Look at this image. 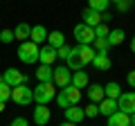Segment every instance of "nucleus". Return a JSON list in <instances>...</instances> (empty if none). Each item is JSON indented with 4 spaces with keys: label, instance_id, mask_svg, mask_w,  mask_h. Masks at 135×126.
<instances>
[{
    "label": "nucleus",
    "instance_id": "f257e3e1",
    "mask_svg": "<svg viewBox=\"0 0 135 126\" xmlns=\"http://www.w3.org/2000/svg\"><path fill=\"white\" fill-rule=\"evenodd\" d=\"M32 92H34L36 106H47V104L56 97V86H54L52 81L50 83H38L36 88H32Z\"/></svg>",
    "mask_w": 135,
    "mask_h": 126
},
{
    "label": "nucleus",
    "instance_id": "f03ea898",
    "mask_svg": "<svg viewBox=\"0 0 135 126\" xmlns=\"http://www.w3.org/2000/svg\"><path fill=\"white\" fill-rule=\"evenodd\" d=\"M79 99H81V90H79V88H74L72 83H70V86L61 88L56 101H59V106H61V108H70V106H77Z\"/></svg>",
    "mask_w": 135,
    "mask_h": 126
},
{
    "label": "nucleus",
    "instance_id": "7ed1b4c3",
    "mask_svg": "<svg viewBox=\"0 0 135 126\" xmlns=\"http://www.w3.org/2000/svg\"><path fill=\"white\" fill-rule=\"evenodd\" d=\"M38 45L36 43H32V41H23V43L18 45V59L23 63H29V65H32V63H38Z\"/></svg>",
    "mask_w": 135,
    "mask_h": 126
},
{
    "label": "nucleus",
    "instance_id": "20e7f679",
    "mask_svg": "<svg viewBox=\"0 0 135 126\" xmlns=\"http://www.w3.org/2000/svg\"><path fill=\"white\" fill-rule=\"evenodd\" d=\"M11 99H14L16 106H27V104L34 101V92L32 88H27V83H23V86L11 88Z\"/></svg>",
    "mask_w": 135,
    "mask_h": 126
},
{
    "label": "nucleus",
    "instance_id": "39448f33",
    "mask_svg": "<svg viewBox=\"0 0 135 126\" xmlns=\"http://www.w3.org/2000/svg\"><path fill=\"white\" fill-rule=\"evenodd\" d=\"M74 38H77V45H90L92 41H95V32H92V27H88V25L83 23H77L72 29Z\"/></svg>",
    "mask_w": 135,
    "mask_h": 126
},
{
    "label": "nucleus",
    "instance_id": "423d86ee",
    "mask_svg": "<svg viewBox=\"0 0 135 126\" xmlns=\"http://www.w3.org/2000/svg\"><path fill=\"white\" fill-rule=\"evenodd\" d=\"M117 110L133 115L135 113V92H122L119 99H117Z\"/></svg>",
    "mask_w": 135,
    "mask_h": 126
},
{
    "label": "nucleus",
    "instance_id": "0eeeda50",
    "mask_svg": "<svg viewBox=\"0 0 135 126\" xmlns=\"http://www.w3.org/2000/svg\"><path fill=\"white\" fill-rule=\"evenodd\" d=\"M70 81H72V72H70L65 65H59V68L54 70V74H52V83L56 88H65V86H70Z\"/></svg>",
    "mask_w": 135,
    "mask_h": 126
},
{
    "label": "nucleus",
    "instance_id": "6e6552de",
    "mask_svg": "<svg viewBox=\"0 0 135 126\" xmlns=\"http://www.w3.org/2000/svg\"><path fill=\"white\" fill-rule=\"evenodd\" d=\"M2 79H5V83H7V86H11V88H16V86H23V83H27V74H23L20 70H16V68H9V70H5Z\"/></svg>",
    "mask_w": 135,
    "mask_h": 126
},
{
    "label": "nucleus",
    "instance_id": "1a4fd4ad",
    "mask_svg": "<svg viewBox=\"0 0 135 126\" xmlns=\"http://www.w3.org/2000/svg\"><path fill=\"white\" fill-rule=\"evenodd\" d=\"M83 119H86V113H83V108H79V104H77V106L65 108V122H72V124L79 126Z\"/></svg>",
    "mask_w": 135,
    "mask_h": 126
},
{
    "label": "nucleus",
    "instance_id": "9d476101",
    "mask_svg": "<svg viewBox=\"0 0 135 126\" xmlns=\"http://www.w3.org/2000/svg\"><path fill=\"white\" fill-rule=\"evenodd\" d=\"M74 50V54H77L79 59H81V63L83 65H88V63H92V59H95V50L90 47V45H77V47H72Z\"/></svg>",
    "mask_w": 135,
    "mask_h": 126
},
{
    "label": "nucleus",
    "instance_id": "9b49d317",
    "mask_svg": "<svg viewBox=\"0 0 135 126\" xmlns=\"http://www.w3.org/2000/svg\"><path fill=\"white\" fill-rule=\"evenodd\" d=\"M81 18H83L81 23H83V25H88V27H97L99 23H104L101 14H99V11H95V9H90V7H88V9L81 14Z\"/></svg>",
    "mask_w": 135,
    "mask_h": 126
},
{
    "label": "nucleus",
    "instance_id": "f8f14e48",
    "mask_svg": "<svg viewBox=\"0 0 135 126\" xmlns=\"http://www.w3.org/2000/svg\"><path fill=\"white\" fill-rule=\"evenodd\" d=\"M50 117H52V113H50L47 106H36L34 108V124L36 126H45L50 122Z\"/></svg>",
    "mask_w": 135,
    "mask_h": 126
},
{
    "label": "nucleus",
    "instance_id": "ddd939ff",
    "mask_svg": "<svg viewBox=\"0 0 135 126\" xmlns=\"http://www.w3.org/2000/svg\"><path fill=\"white\" fill-rule=\"evenodd\" d=\"M108 126H131V115L115 110L113 115H108Z\"/></svg>",
    "mask_w": 135,
    "mask_h": 126
},
{
    "label": "nucleus",
    "instance_id": "4468645a",
    "mask_svg": "<svg viewBox=\"0 0 135 126\" xmlns=\"http://www.w3.org/2000/svg\"><path fill=\"white\" fill-rule=\"evenodd\" d=\"M38 61L43 63V65H52V63L56 61V50L50 47V45L41 47V50H38Z\"/></svg>",
    "mask_w": 135,
    "mask_h": 126
},
{
    "label": "nucleus",
    "instance_id": "2eb2a0df",
    "mask_svg": "<svg viewBox=\"0 0 135 126\" xmlns=\"http://www.w3.org/2000/svg\"><path fill=\"white\" fill-rule=\"evenodd\" d=\"M29 34H32V25H27V23H18L14 27V38L16 41H29Z\"/></svg>",
    "mask_w": 135,
    "mask_h": 126
},
{
    "label": "nucleus",
    "instance_id": "dca6fc26",
    "mask_svg": "<svg viewBox=\"0 0 135 126\" xmlns=\"http://www.w3.org/2000/svg\"><path fill=\"white\" fill-rule=\"evenodd\" d=\"M92 65H95L97 70H101V72H106V70L113 68V61H110V56H108V54H95Z\"/></svg>",
    "mask_w": 135,
    "mask_h": 126
},
{
    "label": "nucleus",
    "instance_id": "f3484780",
    "mask_svg": "<svg viewBox=\"0 0 135 126\" xmlns=\"http://www.w3.org/2000/svg\"><path fill=\"white\" fill-rule=\"evenodd\" d=\"M29 41L36 45H41L43 41H47V29L43 27V25H34L32 27V34H29Z\"/></svg>",
    "mask_w": 135,
    "mask_h": 126
},
{
    "label": "nucleus",
    "instance_id": "a211bd4d",
    "mask_svg": "<svg viewBox=\"0 0 135 126\" xmlns=\"http://www.w3.org/2000/svg\"><path fill=\"white\" fill-rule=\"evenodd\" d=\"M52 74H54L52 65H43V63H41V68L36 70V79H38V83H50V81H52Z\"/></svg>",
    "mask_w": 135,
    "mask_h": 126
},
{
    "label": "nucleus",
    "instance_id": "6ab92c4d",
    "mask_svg": "<svg viewBox=\"0 0 135 126\" xmlns=\"http://www.w3.org/2000/svg\"><path fill=\"white\" fill-rule=\"evenodd\" d=\"M47 45L54 50H59L61 45H65V36H63V32H47Z\"/></svg>",
    "mask_w": 135,
    "mask_h": 126
},
{
    "label": "nucleus",
    "instance_id": "aec40b11",
    "mask_svg": "<svg viewBox=\"0 0 135 126\" xmlns=\"http://www.w3.org/2000/svg\"><path fill=\"white\" fill-rule=\"evenodd\" d=\"M88 99H90L92 104H99L101 99H106V95H104V86H99V83L90 86V88H88Z\"/></svg>",
    "mask_w": 135,
    "mask_h": 126
},
{
    "label": "nucleus",
    "instance_id": "412c9836",
    "mask_svg": "<svg viewBox=\"0 0 135 126\" xmlns=\"http://www.w3.org/2000/svg\"><path fill=\"white\" fill-rule=\"evenodd\" d=\"M97 106H99V115H106V117L117 110V101L115 99H101Z\"/></svg>",
    "mask_w": 135,
    "mask_h": 126
},
{
    "label": "nucleus",
    "instance_id": "4be33fe9",
    "mask_svg": "<svg viewBox=\"0 0 135 126\" xmlns=\"http://www.w3.org/2000/svg\"><path fill=\"white\" fill-rule=\"evenodd\" d=\"M72 83L74 88H79V90H81V88H86L88 83H90V79H88V72H83V70H79V72H72Z\"/></svg>",
    "mask_w": 135,
    "mask_h": 126
},
{
    "label": "nucleus",
    "instance_id": "5701e85b",
    "mask_svg": "<svg viewBox=\"0 0 135 126\" xmlns=\"http://www.w3.org/2000/svg\"><path fill=\"white\" fill-rule=\"evenodd\" d=\"M7 99H11V86H7V83H5V79L0 77V113L5 110Z\"/></svg>",
    "mask_w": 135,
    "mask_h": 126
},
{
    "label": "nucleus",
    "instance_id": "b1692460",
    "mask_svg": "<svg viewBox=\"0 0 135 126\" xmlns=\"http://www.w3.org/2000/svg\"><path fill=\"white\" fill-rule=\"evenodd\" d=\"M104 95H106V99H119V95H122V86L119 83H115V81H110L108 86H104Z\"/></svg>",
    "mask_w": 135,
    "mask_h": 126
},
{
    "label": "nucleus",
    "instance_id": "393cba45",
    "mask_svg": "<svg viewBox=\"0 0 135 126\" xmlns=\"http://www.w3.org/2000/svg\"><path fill=\"white\" fill-rule=\"evenodd\" d=\"M124 29H122V27H117V29H110V32H108V36H106V38H108V43H110V47H113V45H119V43H124Z\"/></svg>",
    "mask_w": 135,
    "mask_h": 126
},
{
    "label": "nucleus",
    "instance_id": "a878e982",
    "mask_svg": "<svg viewBox=\"0 0 135 126\" xmlns=\"http://www.w3.org/2000/svg\"><path fill=\"white\" fill-rule=\"evenodd\" d=\"M92 43H95L97 54H108V52H110V43H108V38H106V36H101V38H95Z\"/></svg>",
    "mask_w": 135,
    "mask_h": 126
},
{
    "label": "nucleus",
    "instance_id": "bb28decb",
    "mask_svg": "<svg viewBox=\"0 0 135 126\" xmlns=\"http://www.w3.org/2000/svg\"><path fill=\"white\" fill-rule=\"evenodd\" d=\"M108 5H110V0H88V7L95 11H99V14H104V11L108 9Z\"/></svg>",
    "mask_w": 135,
    "mask_h": 126
},
{
    "label": "nucleus",
    "instance_id": "cd10ccee",
    "mask_svg": "<svg viewBox=\"0 0 135 126\" xmlns=\"http://www.w3.org/2000/svg\"><path fill=\"white\" fill-rule=\"evenodd\" d=\"M135 5V0H119V2H115L117 11H122V14H126V11H131Z\"/></svg>",
    "mask_w": 135,
    "mask_h": 126
},
{
    "label": "nucleus",
    "instance_id": "c85d7f7f",
    "mask_svg": "<svg viewBox=\"0 0 135 126\" xmlns=\"http://www.w3.org/2000/svg\"><path fill=\"white\" fill-rule=\"evenodd\" d=\"M92 32H95V38H101V36H108V23H99L97 27H92Z\"/></svg>",
    "mask_w": 135,
    "mask_h": 126
},
{
    "label": "nucleus",
    "instance_id": "c756f323",
    "mask_svg": "<svg viewBox=\"0 0 135 126\" xmlns=\"http://www.w3.org/2000/svg\"><path fill=\"white\" fill-rule=\"evenodd\" d=\"M11 41H16L14 38V29H2V32H0V43H11Z\"/></svg>",
    "mask_w": 135,
    "mask_h": 126
},
{
    "label": "nucleus",
    "instance_id": "7c9ffc66",
    "mask_svg": "<svg viewBox=\"0 0 135 126\" xmlns=\"http://www.w3.org/2000/svg\"><path fill=\"white\" fill-rule=\"evenodd\" d=\"M70 54H72V47H70V45H61V47L56 50V59H65V61H68Z\"/></svg>",
    "mask_w": 135,
    "mask_h": 126
},
{
    "label": "nucleus",
    "instance_id": "2f4dec72",
    "mask_svg": "<svg viewBox=\"0 0 135 126\" xmlns=\"http://www.w3.org/2000/svg\"><path fill=\"white\" fill-rule=\"evenodd\" d=\"M83 113H86V117H97L99 115V106H97V104H90V106L83 108Z\"/></svg>",
    "mask_w": 135,
    "mask_h": 126
},
{
    "label": "nucleus",
    "instance_id": "473e14b6",
    "mask_svg": "<svg viewBox=\"0 0 135 126\" xmlns=\"http://www.w3.org/2000/svg\"><path fill=\"white\" fill-rule=\"evenodd\" d=\"M9 126H29V122L25 119V117H16V119H11Z\"/></svg>",
    "mask_w": 135,
    "mask_h": 126
},
{
    "label": "nucleus",
    "instance_id": "72a5a7b5",
    "mask_svg": "<svg viewBox=\"0 0 135 126\" xmlns=\"http://www.w3.org/2000/svg\"><path fill=\"white\" fill-rule=\"evenodd\" d=\"M126 83H128L131 88H135V70H131V72L126 74Z\"/></svg>",
    "mask_w": 135,
    "mask_h": 126
},
{
    "label": "nucleus",
    "instance_id": "f704fd0d",
    "mask_svg": "<svg viewBox=\"0 0 135 126\" xmlns=\"http://www.w3.org/2000/svg\"><path fill=\"white\" fill-rule=\"evenodd\" d=\"M59 126H77V124H72V122H63V124H59Z\"/></svg>",
    "mask_w": 135,
    "mask_h": 126
},
{
    "label": "nucleus",
    "instance_id": "c9c22d12",
    "mask_svg": "<svg viewBox=\"0 0 135 126\" xmlns=\"http://www.w3.org/2000/svg\"><path fill=\"white\" fill-rule=\"evenodd\" d=\"M131 50H133V52H135V36H133V38H131Z\"/></svg>",
    "mask_w": 135,
    "mask_h": 126
},
{
    "label": "nucleus",
    "instance_id": "e433bc0d",
    "mask_svg": "<svg viewBox=\"0 0 135 126\" xmlns=\"http://www.w3.org/2000/svg\"><path fill=\"white\" fill-rule=\"evenodd\" d=\"M131 126H135V113L131 115Z\"/></svg>",
    "mask_w": 135,
    "mask_h": 126
},
{
    "label": "nucleus",
    "instance_id": "4c0bfd02",
    "mask_svg": "<svg viewBox=\"0 0 135 126\" xmlns=\"http://www.w3.org/2000/svg\"><path fill=\"white\" fill-rule=\"evenodd\" d=\"M110 2H119V0H110Z\"/></svg>",
    "mask_w": 135,
    "mask_h": 126
}]
</instances>
